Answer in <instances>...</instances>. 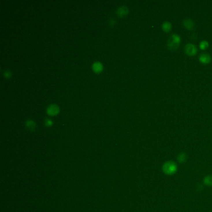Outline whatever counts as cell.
Instances as JSON below:
<instances>
[{
  "instance_id": "obj_1",
  "label": "cell",
  "mask_w": 212,
  "mask_h": 212,
  "mask_svg": "<svg viewBox=\"0 0 212 212\" xmlns=\"http://www.w3.org/2000/svg\"><path fill=\"white\" fill-rule=\"evenodd\" d=\"M181 42V38L178 34H173L168 40V47L170 51H176L178 48Z\"/></svg>"
},
{
  "instance_id": "obj_2",
  "label": "cell",
  "mask_w": 212,
  "mask_h": 212,
  "mask_svg": "<svg viewBox=\"0 0 212 212\" xmlns=\"http://www.w3.org/2000/svg\"><path fill=\"white\" fill-rule=\"evenodd\" d=\"M177 170V164L174 161H168L162 166V170L165 174L172 175Z\"/></svg>"
},
{
  "instance_id": "obj_3",
  "label": "cell",
  "mask_w": 212,
  "mask_h": 212,
  "mask_svg": "<svg viewBox=\"0 0 212 212\" xmlns=\"http://www.w3.org/2000/svg\"><path fill=\"white\" fill-rule=\"evenodd\" d=\"M185 54L189 56H193L197 54V49L195 45L192 44H187L184 47Z\"/></svg>"
},
{
  "instance_id": "obj_4",
  "label": "cell",
  "mask_w": 212,
  "mask_h": 212,
  "mask_svg": "<svg viewBox=\"0 0 212 212\" xmlns=\"http://www.w3.org/2000/svg\"><path fill=\"white\" fill-rule=\"evenodd\" d=\"M60 111V108L58 105L56 104H51L47 107L46 109V112L51 116L57 115Z\"/></svg>"
},
{
  "instance_id": "obj_5",
  "label": "cell",
  "mask_w": 212,
  "mask_h": 212,
  "mask_svg": "<svg viewBox=\"0 0 212 212\" xmlns=\"http://www.w3.org/2000/svg\"><path fill=\"white\" fill-rule=\"evenodd\" d=\"M117 15L120 17H124L129 13V9L126 6H121L118 8L116 11Z\"/></svg>"
},
{
  "instance_id": "obj_6",
  "label": "cell",
  "mask_w": 212,
  "mask_h": 212,
  "mask_svg": "<svg viewBox=\"0 0 212 212\" xmlns=\"http://www.w3.org/2000/svg\"><path fill=\"white\" fill-rule=\"evenodd\" d=\"M199 60L203 64H208L211 62V57L209 54L204 53L199 56Z\"/></svg>"
},
{
  "instance_id": "obj_7",
  "label": "cell",
  "mask_w": 212,
  "mask_h": 212,
  "mask_svg": "<svg viewBox=\"0 0 212 212\" xmlns=\"http://www.w3.org/2000/svg\"><path fill=\"white\" fill-rule=\"evenodd\" d=\"M183 25L186 28V29H187L188 30H192L194 28L195 24L192 19H185L183 20Z\"/></svg>"
},
{
  "instance_id": "obj_8",
  "label": "cell",
  "mask_w": 212,
  "mask_h": 212,
  "mask_svg": "<svg viewBox=\"0 0 212 212\" xmlns=\"http://www.w3.org/2000/svg\"><path fill=\"white\" fill-rule=\"evenodd\" d=\"M25 126L26 128L30 131H34L36 128V123L32 120H27L25 122Z\"/></svg>"
},
{
  "instance_id": "obj_9",
  "label": "cell",
  "mask_w": 212,
  "mask_h": 212,
  "mask_svg": "<svg viewBox=\"0 0 212 212\" xmlns=\"http://www.w3.org/2000/svg\"><path fill=\"white\" fill-rule=\"evenodd\" d=\"M103 65L100 62H96L93 64L92 68L93 71L96 73H100L103 70Z\"/></svg>"
},
{
  "instance_id": "obj_10",
  "label": "cell",
  "mask_w": 212,
  "mask_h": 212,
  "mask_svg": "<svg viewBox=\"0 0 212 212\" xmlns=\"http://www.w3.org/2000/svg\"><path fill=\"white\" fill-rule=\"evenodd\" d=\"M162 29L164 32H169L172 29V24L168 21H165L162 24Z\"/></svg>"
},
{
  "instance_id": "obj_11",
  "label": "cell",
  "mask_w": 212,
  "mask_h": 212,
  "mask_svg": "<svg viewBox=\"0 0 212 212\" xmlns=\"http://www.w3.org/2000/svg\"><path fill=\"white\" fill-rule=\"evenodd\" d=\"M186 159H187V155L183 153H181L177 157L178 161L181 163L184 162L186 161Z\"/></svg>"
},
{
  "instance_id": "obj_12",
  "label": "cell",
  "mask_w": 212,
  "mask_h": 212,
  "mask_svg": "<svg viewBox=\"0 0 212 212\" xmlns=\"http://www.w3.org/2000/svg\"><path fill=\"white\" fill-rule=\"evenodd\" d=\"M203 182L206 185L209 186H212V176H207L204 178Z\"/></svg>"
},
{
  "instance_id": "obj_13",
  "label": "cell",
  "mask_w": 212,
  "mask_h": 212,
  "mask_svg": "<svg viewBox=\"0 0 212 212\" xmlns=\"http://www.w3.org/2000/svg\"><path fill=\"white\" fill-rule=\"evenodd\" d=\"M209 44L207 40H202V41H201L200 43V48L202 50L206 49L209 47Z\"/></svg>"
},
{
  "instance_id": "obj_14",
  "label": "cell",
  "mask_w": 212,
  "mask_h": 212,
  "mask_svg": "<svg viewBox=\"0 0 212 212\" xmlns=\"http://www.w3.org/2000/svg\"><path fill=\"white\" fill-rule=\"evenodd\" d=\"M3 75H4V77H6V78L9 79L12 76V73L10 70H5L3 73Z\"/></svg>"
},
{
  "instance_id": "obj_15",
  "label": "cell",
  "mask_w": 212,
  "mask_h": 212,
  "mask_svg": "<svg viewBox=\"0 0 212 212\" xmlns=\"http://www.w3.org/2000/svg\"><path fill=\"white\" fill-rule=\"evenodd\" d=\"M52 124H53V122L50 119H48V118H47V119L45 120V125H46V126L50 127V126H51Z\"/></svg>"
},
{
  "instance_id": "obj_16",
  "label": "cell",
  "mask_w": 212,
  "mask_h": 212,
  "mask_svg": "<svg viewBox=\"0 0 212 212\" xmlns=\"http://www.w3.org/2000/svg\"><path fill=\"white\" fill-rule=\"evenodd\" d=\"M109 22V25H111V26H114L116 23L115 19H110Z\"/></svg>"
}]
</instances>
